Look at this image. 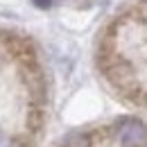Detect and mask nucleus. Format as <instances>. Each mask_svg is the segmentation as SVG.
<instances>
[{"instance_id": "nucleus-3", "label": "nucleus", "mask_w": 147, "mask_h": 147, "mask_svg": "<svg viewBox=\"0 0 147 147\" xmlns=\"http://www.w3.org/2000/svg\"><path fill=\"white\" fill-rule=\"evenodd\" d=\"M59 147H147V120L122 118L75 134Z\"/></svg>"}, {"instance_id": "nucleus-2", "label": "nucleus", "mask_w": 147, "mask_h": 147, "mask_svg": "<svg viewBox=\"0 0 147 147\" xmlns=\"http://www.w3.org/2000/svg\"><path fill=\"white\" fill-rule=\"evenodd\" d=\"M97 68L115 97L147 113V0H129L104 27Z\"/></svg>"}, {"instance_id": "nucleus-1", "label": "nucleus", "mask_w": 147, "mask_h": 147, "mask_svg": "<svg viewBox=\"0 0 147 147\" xmlns=\"http://www.w3.org/2000/svg\"><path fill=\"white\" fill-rule=\"evenodd\" d=\"M45 111V73L34 48L0 27V147H34Z\"/></svg>"}]
</instances>
